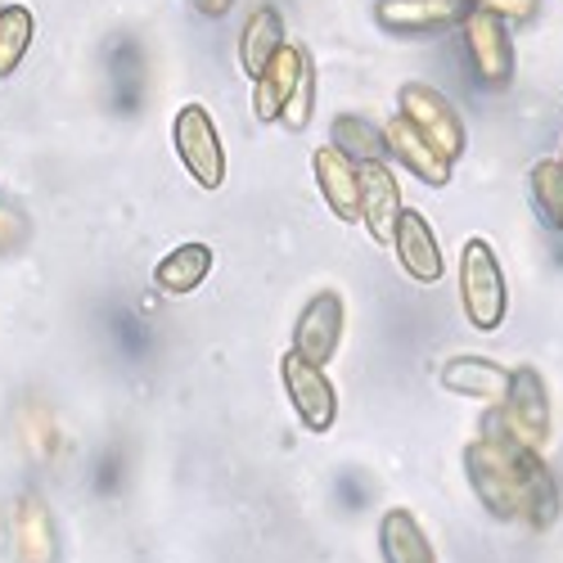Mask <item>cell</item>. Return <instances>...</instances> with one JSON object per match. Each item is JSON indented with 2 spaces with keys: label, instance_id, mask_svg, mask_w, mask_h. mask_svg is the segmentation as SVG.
I'll return each instance as SVG.
<instances>
[{
  "label": "cell",
  "instance_id": "52a82bcc",
  "mask_svg": "<svg viewBox=\"0 0 563 563\" xmlns=\"http://www.w3.org/2000/svg\"><path fill=\"white\" fill-rule=\"evenodd\" d=\"M343 334H347V307L334 289H324L302 307L294 324V352L307 356L311 365H330L343 347Z\"/></svg>",
  "mask_w": 563,
  "mask_h": 563
},
{
  "label": "cell",
  "instance_id": "f1b7e54d",
  "mask_svg": "<svg viewBox=\"0 0 563 563\" xmlns=\"http://www.w3.org/2000/svg\"><path fill=\"white\" fill-rule=\"evenodd\" d=\"M118 478H122V455L109 451L104 464L96 468V487H100V492H118Z\"/></svg>",
  "mask_w": 563,
  "mask_h": 563
},
{
  "label": "cell",
  "instance_id": "f546056e",
  "mask_svg": "<svg viewBox=\"0 0 563 563\" xmlns=\"http://www.w3.org/2000/svg\"><path fill=\"white\" fill-rule=\"evenodd\" d=\"M230 5H234V0H195V10H199V14H208V19L230 14Z\"/></svg>",
  "mask_w": 563,
  "mask_h": 563
},
{
  "label": "cell",
  "instance_id": "7a4b0ae2",
  "mask_svg": "<svg viewBox=\"0 0 563 563\" xmlns=\"http://www.w3.org/2000/svg\"><path fill=\"white\" fill-rule=\"evenodd\" d=\"M460 302H464V316L474 330L492 334L505 324V307H509V289H505V271H500V257L496 249L474 234L464 240V253H460Z\"/></svg>",
  "mask_w": 563,
  "mask_h": 563
},
{
  "label": "cell",
  "instance_id": "44dd1931",
  "mask_svg": "<svg viewBox=\"0 0 563 563\" xmlns=\"http://www.w3.org/2000/svg\"><path fill=\"white\" fill-rule=\"evenodd\" d=\"M330 145H334L339 154H347L356 167L384 163V154H388L384 126H374V122H365V118H356V113L334 118V126H330Z\"/></svg>",
  "mask_w": 563,
  "mask_h": 563
},
{
  "label": "cell",
  "instance_id": "4dcf8cb0",
  "mask_svg": "<svg viewBox=\"0 0 563 563\" xmlns=\"http://www.w3.org/2000/svg\"><path fill=\"white\" fill-rule=\"evenodd\" d=\"M559 167H563V150H559Z\"/></svg>",
  "mask_w": 563,
  "mask_h": 563
},
{
  "label": "cell",
  "instance_id": "484cf974",
  "mask_svg": "<svg viewBox=\"0 0 563 563\" xmlns=\"http://www.w3.org/2000/svg\"><path fill=\"white\" fill-rule=\"evenodd\" d=\"M311 109H316V77H311V68H307L302 81H298V90H294V100L285 104V113H279V122H285L289 131H302V126L311 122Z\"/></svg>",
  "mask_w": 563,
  "mask_h": 563
},
{
  "label": "cell",
  "instance_id": "5bb4252c",
  "mask_svg": "<svg viewBox=\"0 0 563 563\" xmlns=\"http://www.w3.org/2000/svg\"><path fill=\"white\" fill-rule=\"evenodd\" d=\"M14 559L19 563H59V532L51 505L36 492H23L14 505Z\"/></svg>",
  "mask_w": 563,
  "mask_h": 563
},
{
  "label": "cell",
  "instance_id": "7402d4cb",
  "mask_svg": "<svg viewBox=\"0 0 563 563\" xmlns=\"http://www.w3.org/2000/svg\"><path fill=\"white\" fill-rule=\"evenodd\" d=\"M528 195H532V208H537L541 225H550V230L563 234V167H559V158H541L532 167Z\"/></svg>",
  "mask_w": 563,
  "mask_h": 563
},
{
  "label": "cell",
  "instance_id": "ac0fdd59",
  "mask_svg": "<svg viewBox=\"0 0 563 563\" xmlns=\"http://www.w3.org/2000/svg\"><path fill=\"white\" fill-rule=\"evenodd\" d=\"M379 554H384V563H438L429 532L419 528V519L401 505L379 519Z\"/></svg>",
  "mask_w": 563,
  "mask_h": 563
},
{
  "label": "cell",
  "instance_id": "9a60e30c",
  "mask_svg": "<svg viewBox=\"0 0 563 563\" xmlns=\"http://www.w3.org/2000/svg\"><path fill=\"white\" fill-rule=\"evenodd\" d=\"M384 140H388V154L401 158V167H406L410 176H419L424 185H433V190H442V185L451 180V163H446L401 113H397L393 122H384Z\"/></svg>",
  "mask_w": 563,
  "mask_h": 563
},
{
  "label": "cell",
  "instance_id": "2e32d148",
  "mask_svg": "<svg viewBox=\"0 0 563 563\" xmlns=\"http://www.w3.org/2000/svg\"><path fill=\"white\" fill-rule=\"evenodd\" d=\"M509 374L505 365L487 361V356H451L442 365V388L446 393H460V397H478V401H505L509 393Z\"/></svg>",
  "mask_w": 563,
  "mask_h": 563
},
{
  "label": "cell",
  "instance_id": "d6986e66",
  "mask_svg": "<svg viewBox=\"0 0 563 563\" xmlns=\"http://www.w3.org/2000/svg\"><path fill=\"white\" fill-rule=\"evenodd\" d=\"M279 45H285V19H279L275 5H257L244 19V32H240V68L249 77H257L275 59Z\"/></svg>",
  "mask_w": 563,
  "mask_h": 563
},
{
  "label": "cell",
  "instance_id": "cb8c5ba5",
  "mask_svg": "<svg viewBox=\"0 0 563 563\" xmlns=\"http://www.w3.org/2000/svg\"><path fill=\"white\" fill-rule=\"evenodd\" d=\"M19 433H23V446L36 455V460H55L64 438H59V419L45 410L41 401H27L19 410Z\"/></svg>",
  "mask_w": 563,
  "mask_h": 563
},
{
  "label": "cell",
  "instance_id": "5b68a950",
  "mask_svg": "<svg viewBox=\"0 0 563 563\" xmlns=\"http://www.w3.org/2000/svg\"><path fill=\"white\" fill-rule=\"evenodd\" d=\"M172 140H176V154L185 163L203 190H217L225 180V150H221V135H217V122L203 104H185L172 122Z\"/></svg>",
  "mask_w": 563,
  "mask_h": 563
},
{
  "label": "cell",
  "instance_id": "ba28073f",
  "mask_svg": "<svg viewBox=\"0 0 563 563\" xmlns=\"http://www.w3.org/2000/svg\"><path fill=\"white\" fill-rule=\"evenodd\" d=\"M460 32H464V51H468L474 73L487 86H509V77H514V41L505 32V19H496L487 10H468Z\"/></svg>",
  "mask_w": 563,
  "mask_h": 563
},
{
  "label": "cell",
  "instance_id": "8992f818",
  "mask_svg": "<svg viewBox=\"0 0 563 563\" xmlns=\"http://www.w3.org/2000/svg\"><path fill=\"white\" fill-rule=\"evenodd\" d=\"M279 379H285V393L302 419V429L311 433H330L334 419H339V393L334 384L324 379V365H311L307 356L289 352L285 361H279Z\"/></svg>",
  "mask_w": 563,
  "mask_h": 563
},
{
  "label": "cell",
  "instance_id": "d4e9b609",
  "mask_svg": "<svg viewBox=\"0 0 563 563\" xmlns=\"http://www.w3.org/2000/svg\"><path fill=\"white\" fill-rule=\"evenodd\" d=\"M113 334H118L122 352L135 356V361L150 352V330H145V320H140L135 311H118V316H113Z\"/></svg>",
  "mask_w": 563,
  "mask_h": 563
},
{
  "label": "cell",
  "instance_id": "ffe728a7",
  "mask_svg": "<svg viewBox=\"0 0 563 563\" xmlns=\"http://www.w3.org/2000/svg\"><path fill=\"white\" fill-rule=\"evenodd\" d=\"M208 275H212V249L199 244V240H190V244L172 249V253L154 266V285H158L163 294H195Z\"/></svg>",
  "mask_w": 563,
  "mask_h": 563
},
{
  "label": "cell",
  "instance_id": "8fae6325",
  "mask_svg": "<svg viewBox=\"0 0 563 563\" xmlns=\"http://www.w3.org/2000/svg\"><path fill=\"white\" fill-rule=\"evenodd\" d=\"M393 249H397L401 271L415 279V285H438V279L446 275L438 234H433V225H429L424 212H401L397 234H393Z\"/></svg>",
  "mask_w": 563,
  "mask_h": 563
},
{
  "label": "cell",
  "instance_id": "4316f807",
  "mask_svg": "<svg viewBox=\"0 0 563 563\" xmlns=\"http://www.w3.org/2000/svg\"><path fill=\"white\" fill-rule=\"evenodd\" d=\"M468 5L487 10V14L505 19V23H528V19L537 14V0H468Z\"/></svg>",
  "mask_w": 563,
  "mask_h": 563
},
{
  "label": "cell",
  "instance_id": "6da1fadb",
  "mask_svg": "<svg viewBox=\"0 0 563 563\" xmlns=\"http://www.w3.org/2000/svg\"><path fill=\"white\" fill-rule=\"evenodd\" d=\"M468 487L483 500V509L500 523H528L537 532L554 528L559 519V483L545 468L541 451L514 442L500 410L483 415V438L464 446Z\"/></svg>",
  "mask_w": 563,
  "mask_h": 563
},
{
  "label": "cell",
  "instance_id": "e0dca14e",
  "mask_svg": "<svg viewBox=\"0 0 563 563\" xmlns=\"http://www.w3.org/2000/svg\"><path fill=\"white\" fill-rule=\"evenodd\" d=\"M104 64H109V86H113V109L135 113L140 96H145V51L135 36H113L104 45Z\"/></svg>",
  "mask_w": 563,
  "mask_h": 563
},
{
  "label": "cell",
  "instance_id": "83f0119b",
  "mask_svg": "<svg viewBox=\"0 0 563 563\" xmlns=\"http://www.w3.org/2000/svg\"><path fill=\"white\" fill-rule=\"evenodd\" d=\"M23 244H27V217L14 212L10 203H0V253L23 249Z\"/></svg>",
  "mask_w": 563,
  "mask_h": 563
},
{
  "label": "cell",
  "instance_id": "9c48e42d",
  "mask_svg": "<svg viewBox=\"0 0 563 563\" xmlns=\"http://www.w3.org/2000/svg\"><path fill=\"white\" fill-rule=\"evenodd\" d=\"M468 10H474L468 0H379L374 19L397 36H438V32L464 23Z\"/></svg>",
  "mask_w": 563,
  "mask_h": 563
},
{
  "label": "cell",
  "instance_id": "30bf717a",
  "mask_svg": "<svg viewBox=\"0 0 563 563\" xmlns=\"http://www.w3.org/2000/svg\"><path fill=\"white\" fill-rule=\"evenodd\" d=\"M307 68L311 64L302 55V45H289V41L279 45L275 59L253 77V113H257V122H275L279 113H285V104L294 100V90H298Z\"/></svg>",
  "mask_w": 563,
  "mask_h": 563
},
{
  "label": "cell",
  "instance_id": "7c38bea8",
  "mask_svg": "<svg viewBox=\"0 0 563 563\" xmlns=\"http://www.w3.org/2000/svg\"><path fill=\"white\" fill-rule=\"evenodd\" d=\"M311 172H316V185H320V195L324 203H330V212L339 221H361V167L339 154L334 145H320L311 154Z\"/></svg>",
  "mask_w": 563,
  "mask_h": 563
},
{
  "label": "cell",
  "instance_id": "277c9868",
  "mask_svg": "<svg viewBox=\"0 0 563 563\" xmlns=\"http://www.w3.org/2000/svg\"><path fill=\"white\" fill-rule=\"evenodd\" d=\"M397 104H401V118H406L419 135H424L446 163H455V158L464 154V122H460L455 104L442 96V90H433V86H424V81H406V86L397 90Z\"/></svg>",
  "mask_w": 563,
  "mask_h": 563
},
{
  "label": "cell",
  "instance_id": "4fadbf2b",
  "mask_svg": "<svg viewBox=\"0 0 563 563\" xmlns=\"http://www.w3.org/2000/svg\"><path fill=\"white\" fill-rule=\"evenodd\" d=\"M401 190L388 163H369L361 167V221L369 225V234L379 244H393L397 221H401Z\"/></svg>",
  "mask_w": 563,
  "mask_h": 563
},
{
  "label": "cell",
  "instance_id": "3957f363",
  "mask_svg": "<svg viewBox=\"0 0 563 563\" xmlns=\"http://www.w3.org/2000/svg\"><path fill=\"white\" fill-rule=\"evenodd\" d=\"M500 419H505V429H509L514 442H523L532 451H545L554 415H550V388L541 379V369L519 365L509 374V393L500 401Z\"/></svg>",
  "mask_w": 563,
  "mask_h": 563
},
{
  "label": "cell",
  "instance_id": "603a6c76",
  "mask_svg": "<svg viewBox=\"0 0 563 563\" xmlns=\"http://www.w3.org/2000/svg\"><path fill=\"white\" fill-rule=\"evenodd\" d=\"M32 32H36V19L27 5L0 10V77H10L23 64V55L32 51Z\"/></svg>",
  "mask_w": 563,
  "mask_h": 563
},
{
  "label": "cell",
  "instance_id": "1f68e13d",
  "mask_svg": "<svg viewBox=\"0 0 563 563\" xmlns=\"http://www.w3.org/2000/svg\"><path fill=\"white\" fill-rule=\"evenodd\" d=\"M0 10H5V5H0Z\"/></svg>",
  "mask_w": 563,
  "mask_h": 563
}]
</instances>
